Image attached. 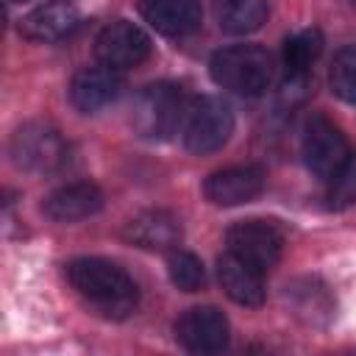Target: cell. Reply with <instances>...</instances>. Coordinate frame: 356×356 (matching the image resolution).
<instances>
[{
	"instance_id": "cell-1",
	"label": "cell",
	"mask_w": 356,
	"mask_h": 356,
	"mask_svg": "<svg viewBox=\"0 0 356 356\" xmlns=\"http://www.w3.org/2000/svg\"><path fill=\"white\" fill-rule=\"evenodd\" d=\"M67 278L72 289L86 300V306H92L97 314L108 320L128 317L139 303V289L134 278L108 259H75L67 264Z\"/></svg>"
},
{
	"instance_id": "cell-2",
	"label": "cell",
	"mask_w": 356,
	"mask_h": 356,
	"mask_svg": "<svg viewBox=\"0 0 356 356\" xmlns=\"http://www.w3.org/2000/svg\"><path fill=\"white\" fill-rule=\"evenodd\" d=\"M209 72L217 86L242 97H259L270 86L273 64L259 44H231L211 56Z\"/></svg>"
},
{
	"instance_id": "cell-3",
	"label": "cell",
	"mask_w": 356,
	"mask_h": 356,
	"mask_svg": "<svg viewBox=\"0 0 356 356\" xmlns=\"http://www.w3.org/2000/svg\"><path fill=\"white\" fill-rule=\"evenodd\" d=\"M186 108L189 103L184 97V89L170 81H159L136 95L131 108V125L145 139H167L184 125Z\"/></svg>"
},
{
	"instance_id": "cell-4",
	"label": "cell",
	"mask_w": 356,
	"mask_h": 356,
	"mask_svg": "<svg viewBox=\"0 0 356 356\" xmlns=\"http://www.w3.org/2000/svg\"><path fill=\"white\" fill-rule=\"evenodd\" d=\"M181 134H184V145L189 153L195 156L214 153L234 134V111L222 97L203 95L189 103Z\"/></svg>"
},
{
	"instance_id": "cell-5",
	"label": "cell",
	"mask_w": 356,
	"mask_h": 356,
	"mask_svg": "<svg viewBox=\"0 0 356 356\" xmlns=\"http://www.w3.org/2000/svg\"><path fill=\"white\" fill-rule=\"evenodd\" d=\"M8 150H11V161L19 170L50 172L64 159V139L58 136V131L53 125L31 120L14 131Z\"/></svg>"
},
{
	"instance_id": "cell-6",
	"label": "cell",
	"mask_w": 356,
	"mask_h": 356,
	"mask_svg": "<svg viewBox=\"0 0 356 356\" xmlns=\"http://www.w3.org/2000/svg\"><path fill=\"white\" fill-rule=\"evenodd\" d=\"M300 153L306 167L320 175V178H331L342 161L348 159V142L342 136V131L323 114H312L303 125V136H300Z\"/></svg>"
},
{
	"instance_id": "cell-7",
	"label": "cell",
	"mask_w": 356,
	"mask_h": 356,
	"mask_svg": "<svg viewBox=\"0 0 356 356\" xmlns=\"http://www.w3.org/2000/svg\"><path fill=\"white\" fill-rule=\"evenodd\" d=\"M95 56L103 67H111V70H131V67H139L142 61H147L150 56V39L147 33L128 22V19H117L111 25H106L97 39H95Z\"/></svg>"
},
{
	"instance_id": "cell-8",
	"label": "cell",
	"mask_w": 356,
	"mask_h": 356,
	"mask_svg": "<svg viewBox=\"0 0 356 356\" xmlns=\"http://www.w3.org/2000/svg\"><path fill=\"white\" fill-rule=\"evenodd\" d=\"M228 250L259 270H270L284 250V234L264 220H245L228 228L225 234Z\"/></svg>"
},
{
	"instance_id": "cell-9",
	"label": "cell",
	"mask_w": 356,
	"mask_h": 356,
	"mask_svg": "<svg viewBox=\"0 0 356 356\" xmlns=\"http://www.w3.org/2000/svg\"><path fill=\"white\" fill-rule=\"evenodd\" d=\"M175 339L192 353H217L228 345V317L217 306H195L178 317Z\"/></svg>"
},
{
	"instance_id": "cell-10",
	"label": "cell",
	"mask_w": 356,
	"mask_h": 356,
	"mask_svg": "<svg viewBox=\"0 0 356 356\" xmlns=\"http://www.w3.org/2000/svg\"><path fill=\"white\" fill-rule=\"evenodd\" d=\"M264 170L256 164H236L217 170L206 178L203 195L214 206H242L261 195L264 189Z\"/></svg>"
},
{
	"instance_id": "cell-11",
	"label": "cell",
	"mask_w": 356,
	"mask_h": 356,
	"mask_svg": "<svg viewBox=\"0 0 356 356\" xmlns=\"http://www.w3.org/2000/svg\"><path fill=\"white\" fill-rule=\"evenodd\" d=\"M100 209H103V192L92 181L64 184V186L53 189L42 203L44 217L53 222H81V220L97 214Z\"/></svg>"
},
{
	"instance_id": "cell-12",
	"label": "cell",
	"mask_w": 356,
	"mask_h": 356,
	"mask_svg": "<svg viewBox=\"0 0 356 356\" xmlns=\"http://www.w3.org/2000/svg\"><path fill=\"white\" fill-rule=\"evenodd\" d=\"M125 81L111 67H86L70 83V103L81 114H95L122 95Z\"/></svg>"
},
{
	"instance_id": "cell-13",
	"label": "cell",
	"mask_w": 356,
	"mask_h": 356,
	"mask_svg": "<svg viewBox=\"0 0 356 356\" xmlns=\"http://www.w3.org/2000/svg\"><path fill=\"white\" fill-rule=\"evenodd\" d=\"M181 220L164 209H147L131 217L122 228V236L145 250H175L181 242Z\"/></svg>"
},
{
	"instance_id": "cell-14",
	"label": "cell",
	"mask_w": 356,
	"mask_h": 356,
	"mask_svg": "<svg viewBox=\"0 0 356 356\" xmlns=\"http://www.w3.org/2000/svg\"><path fill=\"white\" fill-rule=\"evenodd\" d=\"M264 270L253 267L250 261L234 256L231 250L225 256L217 259V278H220V286L222 292L239 303V306H248V309H256L264 303Z\"/></svg>"
},
{
	"instance_id": "cell-15",
	"label": "cell",
	"mask_w": 356,
	"mask_h": 356,
	"mask_svg": "<svg viewBox=\"0 0 356 356\" xmlns=\"http://www.w3.org/2000/svg\"><path fill=\"white\" fill-rule=\"evenodd\" d=\"M81 11L72 3H47L19 19V33L31 42H58L78 31Z\"/></svg>"
},
{
	"instance_id": "cell-16",
	"label": "cell",
	"mask_w": 356,
	"mask_h": 356,
	"mask_svg": "<svg viewBox=\"0 0 356 356\" xmlns=\"http://www.w3.org/2000/svg\"><path fill=\"white\" fill-rule=\"evenodd\" d=\"M139 14L153 31L172 39L197 31L203 17L197 0H142Z\"/></svg>"
},
{
	"instance_id": "cell-17",
	"label": "cell",
	"mask_w": 356,
	"mask_h": 356,
	"mask_svg": "<svg viewBox=\"0 0 356 356\" xmlns=\"http://www.w3.org/2000/svg\"><path fill=\"white\" fill-rule=\"evenodd\" d=\"M214 17L220 31L245 36L267 22V0H214Z\"/></svg>"
},
{
	"instance_id": "cell-18",
	"label": "cell",
	"mask_w": 356,
	"mask_h": 356,
	"mask_svg": "<svg viewBox=\"0 0 356 356\" xmlns=\"http://www.w3.org/2000/svg\"><path fill=\"white\" fill-rule=\"evenodd\" d=\"M323 53V33L317 28H303L284 42V67L286 75H309L312 64Z\"/></svg>"
},
{
	"instance_id": "cell-19",
	"label": "cell",
	"mask_w": 356,
	"mask_h": 356,
	"mask_svg": "<svg viewBox=\"0 0 356 356\" xmlns=\"http://www.w3.org/2000/svg\"><path fill=\"white\" fill-rule=\"evenodd\" d=\"M167 273H170V281L184 292H197L206 284L203 261L189 250H170Z\"/></svg>"
},
{
	"instance_id": "cell-20",
	"label": "cell",
	"mask_w": 356,
	"mask_h": 356,
	"mask_svg": "<svg viewBox=\"0 0 356 356\" xmlns=\"http://www.w3.org/2000/svg\"><path fill=\"white\" fill-rule=\"evenodd\" d=\"M328 83H331V92L339 100L356 103V44L342 47L334 56L331 72H328Z\"/></svg>"
},
{
	"instance_id": "cell-21",
	"label": "cell",
	"mask_w": 356,
	"mask_h": 356,
	"mask_svg": "<svg viewBox=\"0 0 356 356\" xmlns=\"http://www.w3.org/2000/svg\"><path fill=\"white\" fill-rule=\"evenodd\" d=\"M328 200L337 209H345V206L356 203V153H348V159L342 161V167L331 175Z\"/></svg>"
},
{
	"instance_id": "cell-22",
	"label": "cell",
	"mask_w": 356,
	"mask_h": 356,
	"mask_svg": "<svg viewBox=\"0 0 356 356\" xmlns=\"http://www.w3.org/2000/svg\"><path fill=\"white\" fill-rule=\"evenodd\" d=\"M8 3H25V0H8Z\"/></svg>"
},
{
	"instance_id": "cell-23",
	"label": "cell",
	"mask_w": 356,
	"mask_h": 356,
	"mask_svg": "<svg viewBox=\"0 0 356 356\" xmlns=\"http://www.w3.org/2000/svg\"><path fill=\"white\" fill-rule=\"evenodd\" d=\"M353 3H356V0H353Z\"/></svg>"
}]
</instances>
